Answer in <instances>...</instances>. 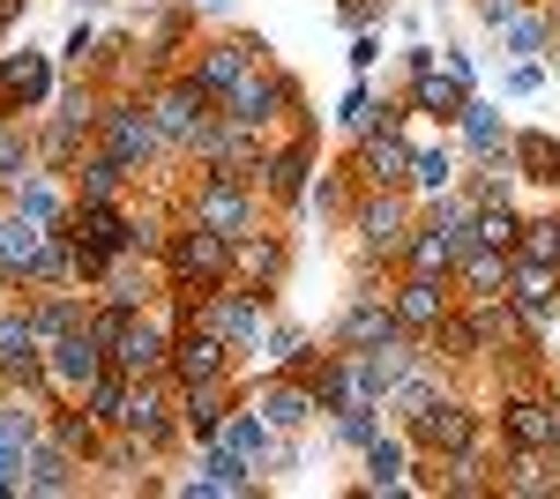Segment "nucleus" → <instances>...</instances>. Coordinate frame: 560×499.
Wrapping results in <instances>:
<instances>
[{
	"mask_svg": "<svg viewBox=\"0 0 560 499\" xmlns=\"http://www.w3.org/2000/svg\"><path fill=\"white\" fill-rule=\"evenodd\" d=\"M448 187H456V150H448V142L419 150V157H411V194H448Z\"/></svg>",
	"mask_w": 560,
	"mask_h": 499,
	"instance_id": "79ce46f5",
	"label": "nucleus"
},
{
	"mask_svg": "<svg viewBox=\"0 0 560 499\" xmlns=\"http://www.w3.org/2000/svg\"><path fill=\"white\" fill-rule=\"evenodd\" d=\"M105 298H113V306H128V313L158 306V292H150V269H135V253H120V261L105 269Z\"/></svg>",
	"mask_w": 560,
	"mask_h": 499,
	"instance_id": "ea45409f",
	"label": "nucleus"
},
{
	"mask_svg": "<svg viewBox=\"0 0 560 499\" xmlns=\"http://www.w3.org/2000/svg\"><path fill=\"white\" fill-rule=\"evenodd\" d=\"M97 150H113L120 165H150L158 150H165V134L150 120V97H105V112H97Z\"/></svg>",
	"mask_w": 560,
	"mask_h": 499,
	"instance_id": "20e7f679",
	"label": "nucleus"
},
{
	"mask_svg": "<svg viewBox=\"0 0 560 499\" xmlns=\"http://www.w3.org/2000/svg\"><path fill=\"white\" fill-rule=\"evenodd\" d=\"M404 440H411L419 462H433V455H456V448L486 440V425H478V411L464 403V395H441V403H427V411L404 425Z\"/></svg>",
	"mask_w": 560,
	"mask_h": 499,
	"instance_id": "39448f33",
	"label": "nucleus"
},
{
	"mask_svg": "<svg viewBox=\"0 0 560 499\" xmlns=\"http://www.w3.org/2000/svg\"><path fill=\"white\" fill-rule=\"evenodd\" d=\"M284 269H292V247H284V231H240L232 239V276L240 284H255V292H277L284 284Z\"/></svg>",
	"mask_w": 560,
	"mask_h": 499,
	"instance_id": "6ab92c4d",
	"label": "nucleus"
},
{
	"mask_svg": "<svg viewBox=\"0 0 560 499\" xmlns=\"http://www.w3.org/2000/svg\"><path fill=\"white\" fill-rule=\"evenodd\" d=\"M306 202L322 209V216H351V202H345V187H337V179H322V187H306Z\"/></svg>",
	"mask_w": 560,
	"mask_h": 499,
	"instance_id": "8fccbe9b",
	"label": "nucleus"
},
{
	"mask_svg": "<svg viewBox=\"0 0 560 499\" xmlns=\"http://www.w3.org/2000/svg\"><path fill=\"white\" fill-rule=\"evenodd\" d=\"M210 105H217V97H210V90H195V75H165V83L150 90V120H158V134H165V150L195 157V142L217 127Z\"/></svg>",
	"mask_w": 560,
	"mask_h": 499,
	"instance_id": "7ed1b4c3",
	"label": "nucleus"
},
{
	"mask_svg": "<svg viewBox=\"0 0 560 499\" xmlns=\"http://www.w3.org/2000/svg\"><path fill=\"white\" fill-rule=\"evenodd\" d=\"M456 292H464V298H501V292H509V253H501V247L456 253Z\"/></svg>",
	"mask_w": 560,
	"mask_h": 499,
	"instance_id": "c756f323",
	"label": "nucleus"
},
{
	"mask_svg": "<svg viewBox=\"0 0 560 499\" xmlns=\"http://www.w3.org/2000/svg\"><path fill=\"white\" fill-rule=\"evenodd\" d=\"M165 284H195V292L232 284V239L210 231V224H195V216H179L173 239H165Z\"/></svg>",
	"mask_w": 560,
	"mask_h": 499,
	"instance_id": "f03ea898",
	"label": "nucleus"
},
{
	"mask_svg": "<svg viewBox=\"0 0 560 499\" xmlns=\"http://www.w3.org/2000/svg\"><path fill=\"white\" fill-rule=\"evenodd\" d=\"M83 8H97V0H83Z\"/></svg>",
	"mask_w": 560,
	"mask_h": 499,
	"instance_id": "5fc2aeb1",
	"label": "nucleus"
},
{
	"mask_svg": "<svg viewBox=\"0 0 560 499\" xmlns=\"http://www.w3.org/2000/svg\"><path fill=\"white\" fill-rule=\"evenodd\" d=\"M396 269H411V276H456V247H448V231L419 216V231H411V247L396 253Z\"/></svg>",
	"mask_w": 560,
	"mask_h": 499,
	"instance_id": "f704fd0d",
	"label": "nucleus"
},
{
	"mask_svg": "<svg viewBox=\"0 0 560 499\" xmlns=\"http://www.w3.org/2000/svg\"><path fill=\"white\" fill-rule=\"evenodd\" d=\"M120 425L128 432H142L158 455L179 440V388L173 373H150V380H128V411H120Z\"/></svg>",
	"mask_w": 560,
	"mask_h": 499,
	"instance_id": "1a4fd4ad",
	"label": "nucleus"
},
{
	"mask_svg": "<svg viewBox=\"0 0 560 499\" xmlns=\"http://www.w3.org/2000/svg\"><path fill=\"white\" fill-rule=\"evenodd\" d=\"M509 157H516V179H530V187H560V142L546 134V127H516Z\"/></svg>",
	"mask_w": 560,
	"mask_h": 499,
	"instance_id": "c85d7f7f",
	"label": "nucleus"
},
{
	"mask_svg": "<svg viewBox=\"0 0 560 499\" xmlns=\"http://www.w3.org/2000/svg\"><path fill=\"white\" fill-rule=\"evenodd\" d=\"M90 150V127L68 120V112H52V120L38 127V171H75V157Z\"/></svg>",
	"mask_w": 560,
	"mask_h": 499,
	"instance_id": "2f4dec72",
	"label": "nucleus"
},
{
	"mask_svg": "<svg viewBox=\"0 0 560 499\" xmlns=\"http://www.w3.org/2000/svg\"><path fill=\"white\" fill-rule=\"evenodd\" d=\"M52 179H60V171H31V179H15L0 202L23 209V216H38V224H60V209H68V202H60V187H52Z\"/></svg>",
	"mask_w": 560,
	"mask_h": 499,
	"instance_id": "e433bc0d",
	"label": "nucleus"
},
{
	"mask_svg": "<svg viewBox=\"0 0 560 499\" xmlns=\"http://www.w3.org/2000/svg\"><path fill=\"white\" fill-rule=\"evenodd\" d=\"M553 68H560V52H553Z\"/></svg>",
	"mask_w": 560,
	"mask_h": 499,
	"instance_id": "6e6d98bb",
	"label": "nucleus"
},
{
	"mask_svg": "<svg viewBox=\"0 0 560 499\" xmlns=\"http://www.w3.org/2000/svg\"><path fill=\"white\" fill-rule=\"evenodd\" d=\"M306 187H314V127L261 150V202L292 209V202H306Z\"/></svg>",
	"mask_w": 560,
	"mask_h": 499,
	"instance_id": "9b49d317",
	"label": "nucleus"
},
{
	"mask_svg": "<svg viewBox=\"0 0 560 499\" xmlns=\"http://www.w3.org/2000/svg\"><path fill=\"white\" fill-rule=\"evenodd\" d=\"M68 187H75V202H120L128 194V165L90 142L83 157H75V171H68Z\"/></svg>",
	"mask_w": 560,
	"mask_h": 499,
	"instance_id": "a878e982",
	"label": "nucleus"
},
{
	"mask_svg": "<svg viewBox=\"0 0 560 499\" xmlns=\"http://www.w3.org/2000/svg\"><path fill=\"white\" fill-rule=\"evenodd\" d=\"M464 150H471L478 165H493V157H509V142H516V134H509V127H501V112H493V105H486V97H471V105H464Z\"/></svg>",
	"mask_w": 560,
	"mask_h": 499,
	"instance_id": "72a5a7b5",
	"label": "nucleus"
},
{
	"mask_svg": "<svg viewBox=\"0 0 560 499\" xmlns=\"http://www.w3.org/2000/svg\"><path fill=\"white\" fill-rule=\"evenodd\" d=\"M217 440L247 462V470H261V462H292V455H284V425H269L255 403H232V417H224V432H217Z\"/></svg>",
	"mask_w": 560,
	"mask_h": 499,
	"instance_id": "aec40b11",
	"label": "nucleus"
},
{
	"mask_svg": "<svg viewBox=\"0 0 560 499\" xmlns=\"http://www.w3.org/2000/svg\"><path fill=\"white\" fill-rule=\"evenodd\" d=\"M179 45H187V15H179V8H165V15L150 23V38H142V68H150V75H165Z\"/></svg>",
	"mask_w": 560,
	"mask_h": 499,
	"instance_id": "a19ab883",
	"label": "nucleus"
},
{
	"mask_svg": "<svg viewBox=\"0 0 560 499\" xmlns=\"http://www.w3.org/2000/svg\"><path fill=\"white\" fill-rule=\"evenodd\" d=\"M105 366H113V351H105V335L90 329V313L60 335V343H45V380H52V395H83Z\"/></svg>",
	"mask_w": 560,
	"mask_h": 499,
	"instance_id": "0eeeda50",
	"label": "nucleus"
},
{
	"mask_svg": "<svg viewBox=\"0 0 560 499\" xmlns=\"http://www.w3.org/2000/svg\"><path fill=\"white\" fill-rule=\"evenodd\" d=\"M404 455H411V440L404 432H382L374 448H366V485L359 492H404L411 477H404Z\"/></svg>",
	"mask_w": 560,
	"mask_h": 499,
	"instance_id": "c9c22d12",
	"label": "nucleus"
},
{
	"mask_svg": "<svg viewBox=\"0 0 560 499\" xmlns=\"http://www.w3.org/2000/svg\"><path fill=\"white\" fill-rule=\"evenodd\" d=\"M516 231H523V216H516L509 202H486V209H478V247L516 253Z\"/></svg>",
	"mask_w": 560,
	"mask_h": 499,
	"instance_id": "de8ad7c7",
	"label": "nucleus"
},
{
	"mask_svg": "<svg viewBox=\"0 0 560 499\" xmlns=\"http://www.w3.org/2000/svg\"><path fill=\"white\" fill-rule=\"evenodd\" d=\"M247 403H255L269 425H284V432L314 425V411H322V403H314V388H306V373H269L255 395H247Z\"/></svg>",
	"mask_w": 560,
	"mask_h": 499,
	"instance_id": "4be33fe9",
	"label": "nucleus"
},
{
	"mask_svg": "<svg viewBox=\"0 0 560 499\" xmlns=\"http://www.w3.org/2000/svg\"><path fill=\"white\" fill-rule=\"evenodd\" d=\"M441 395H448V388H441V358H419V366H411V373L404 380H388V395H382V411H396V425H411V417L427 411V403H441Z\"/></svg>",
	"mask_w": 560,
	"mask_h": 499,
	"instance_id": "cd10ccee",
	"label": "nucleus"
},
{
	"mask_svg": "<svg viewBox=\"0 0 560 499\" xmlns=\"http://www.w3.org/2000/svg\"><path fill=\"white\" fill-rule=\"evenodd\" d=\"M493 492H516V499H560V470H553V455H538V448H509V470L493 477Z\"/></svg>",
	"mask_w": 560,
	"mask_h": 499,
	"instance_id": "bb28decb",
	"label": "nucleus"
},
{
	"mask_svg": "<svg viewBox=\"0 0 560 499\" xmlns=\"http://www.w3.org/2000/svg\"><path fill=\"white\" fill-rule=\"evenodd\" d=\"M8 120H15V105H8V97H0V127H8Z\"/></svg>",
	"mask_w": 560,
	"mask_h": 499,
	"instance_id": "864d4df0",
	"label": "nucleus"
},
{
	"mask_svg": "<svg viewBox=\"0 0 560 499\" xmlns=\"http://www.w3.org/2000/svg\"><path fill=\"white\" fill-rule=\"evenodd\" d=\"M404 105H411V112H433L441 127H456V120H464V105H471V83L441 60V68H419V75H411Z\"/></svg>",
	"mask_w": 560,
	"mask_h": 499,
	"instance_id": "412c9836",
	"label": "nucleus"
},
{
	"mask_svg": "<svg viewBox=\"0 0 560 499\" xmlns=\"http://www.w3.org/2000/svg\"><path fill=\"white\" fill-rule=\"evenodd\" d=\"M179 492H255V477L224 440H202V477H187Z\"/></svg>",
	"mask_w": 560,
	"mask_h": 499,
	"instance_id": "7c9ffc66",
	"label": "nucleus"
},
{
	"mask_svg": "<svg viewBox=\"0 0 560 499\" xmlns=\"http://www.w3.org/2000/svg\"><path fill=\"white\" fill-rule=\"evenodd\" d=\"M232 366H240V351L224 343L217 329H202V321H187V329H173V388H195V380H232Z\"/></svg>",
	"mask_w": 560,
	"mask_h": 499,
	"instance_id": "ddd939ff",
	"label": "nucleus"
},
{
	"mask_svg": "<svg viewBox=\"0 0 560 499\" xmlns=\"http://www.w3.org/2000/svg\"><path fill=\"white\" fill-rule=\"evenodd\" d=\"M427 343H433V358H441V366H471V358H478V335H471V321H464V306H456Z\"/></svg>",
	"mask_w": 560,
	"mask_h": 499,
	"instance_id": "37998d69",
	"label": "nucleus"
},
{
	"mask_svg": "<svg viewBox=\"0 0 560 499\" xmlns=\"http://www.w3.org/2000/svg\"><path fill=\"white\" fill-rule=\"evenodd\" d=\"M501 440H509V448H538V455H560V395H538V388H509V395H501Z\"/></svg>",
	"mask_w": 560,
	"mask_h": 499,
	"instance_id": "6e6552de",
	"label": "nucleus"
},
{
	"mask_svg": "<svg viewBox=\"0 0 560 499\" xmlns=\"http://www.w3.org/2000/svg\"><path fill=\"white\" fill-rule=\"evenodd\" d=\"M411 142H404V127H366L359 142H351V179L359 187H411Z\"/></svg>",
	"mask_w": 560,
	"mask_h": 499,
	"instance_id": "4468645a",
	"label": "nucleus"
},
{
	"mask_svg": "<svg viewBox=\"0 0 560 499\" xmlns=\"http://www.w3.org/2000/svg\"><path fill=\"white\" fill-rule=\"evenodd\" d=\"M113 366L128 380H150L173 366V321L158 313V306H142V313H128V329L113 335Z\"/></svg>",
	"mask_w": 560,
	"mask_h": 499,
	"instance_id": "9d476101",
	"label": "nucleus"
},
{
	"mask_svg": "<svg viewBox=\"0 0 560 499\" xmlns=\"http://www.w3.org/2000/svg\"><path fill=\"white\" fill-rule=\"evenodd\" d=\"M75 403H83V411L97 417L105 432H113V425H120V411H128V373H120V366H105V373L90 380V388L75 395Z\"/></svg>",
	"mask_w": 560,
	"mask_h": 499,
	"instance_id": "4c0bfd02",
	"label": "nucleus"
},
{
	"mask_svg": "<svg viewBox=\"0 0 560 499\" xmlns=\"http://www.w3.org/2000/svg\"><path fill=\"white\" fill-rule=\"evenodd\" d=\"M337 15H345L351 31H366L374 15H388V0H337Z\"/></svg>",
	"mask_w": 560,
	"mask_h": 499,
	"instance_id": "3c124183",
	"label": "nucleus"
},
{
	"mask_svg": "<svg viewBox=\"0 0 560 499\" xmlns=\"http://www.w3.org/2000/svg\"><path fill=\"white\" fill-rule=\"evenodd\" d=\"M232 380H195V388H179V432L202 448V440H217L224 432V417H232Z\"/></svg>",
	"mask_w": 560,
	"mask_h": 499,
	"instance_id": "5701e85b",
	"label": "nucleus"
},
{
	"mask_svg": "<svg viewBox=\"0 0 560 499\" xmlns=\"http://www.w3.org/2000/svg\"><path fill=\"white\" fill-rule=\"evenodd\" d=\"M187 216H195V224H210V231H224V239H240V231H255V224H261V187L202 171V187L187 194Z\"/></svg>",
	"mask_w": 560,
	"mask_h": 499,
	"instance_id": "423d86ee",
	"label": "nucleus"
},
{
	"mask_svg": "<svg viewBox=\"0 0 560 499\" xmlns=\"http://www.w3.org/2000/svg\"><path fill=\"white\" fill-rule=\"evenodd\" d=\"M45 231H52V224L23 216V209H8V216H0V284H8V292H31L38 253H45Z\"/></svg>",
	"mask_w": 560,
	"mask_h": 499,
	"instance_id": "a211bd4d",
	"label": "nucleus"
},
{
	"mask_svg": "<svg viewBox=\"0 0 560 499\" xmlns=\"http://www.w3.org/2000/svg\"><path fill=\"white\" fill-rule=\"evenodd\" d=\"M45 440H60V448L83 462V470H97V455H105V425H97L75 395H60V403L45 411Z\"/></svg>",
	"mask_w": 560,
	"mask_h": 499,
	"instance_id": "393cba45",
	"label": "nucleus"
},
{
	"mask_svg": "<svg viewBox=\"0 0 560 499\" xmlns=\"http://www.w3.org/2000/svg\"><path fill=\"white\" fill-rule=\"evenodd\" d=\"M382 432H388V425H382V403H359V411H337V440H345V448H359V455H366V448H374Z\"/></svg>",
	"mask_w": 560,
	"mask_h": 499,
	"instance_id": "49530a36",
	"label": "nucleus"
},
{
	"mask_svg": "<svg viewBox=\"0 0 560 499\" xmlns=\"http://www.w3.org/2000/svg\"><path fill=\"white\" fill-rule=\"evenodd\" d=\"M38 171V134H23V120L0 127V194L15 187V179H31Z\"/></svg>",
	"mask_w": 560,
	"mask_h": 499,
	"instance_id": "58836bf2",
	"label": "nucleus"
},
{
	"mask_svg": "<svg viewBox=\"0 0 560 499\" xmlns=\"http://www.w3.org/2000/svg\"><path fill=\"white\" fill-rule=\"evenodd\" d=\"M516 8H523V0H478V15H486L493 31H509V23H516Z\"/></svg>",
	"mask_w": 560,
	"mask_h": 499,
	"instance_id": "603ef678",
	"label": "nucleus"
},
{
	"mask_svg": "<svg viewBox=\"0 0 560 499\" xmlns=\"http://www.w3.org/2000/svg\"><path fill=\"white\" fill-rule=\"evenodd\" d=\"M516 253H530V261H546V269H560V209L553 216H530L516 231Z\"/></svg>",
	"mask_w": 560,
	"mask_h": 499,
	"instance_id": "a18cd8bd",
	"label": "nucleus"
},
{
	"mask_svg": "<svg viewBox=\"0 0 560 499\" xmlns=\"http://www.w3.org/2000/svg\"><path fill=\"white\" fill-rule=\"evenodd\" d=\"M411 231H419V194L411 187H366L359 202H351V239H359V261L374 269V261H396V253L411 247Z\"/></svg>",
	"mask_w": 560,
	"mask_h": 499,
	"instance_id": "f257e3e1",
	"label": "nucleus"
},
{
	"mask_svg": "<svg viewBox=\"0 0 560 499\" xmlns=\"http://www.w3.org/2000/svg\"><path fill=\"white\" fill-rule=\"evenodd\" d=\"M553 8H538V15H530V8H516V23H509V31H501V38L516 45V52H553Z\"/></svg>",
	"mask_w": 560,
	"mask_h": 499,
	"instance_id": "c03bdc74",
	"label": "nucleus"
},
{
	"mask_svg": "<svg viewBox=\"0 0 560 499\" xmlns=\"http://www.w3.org/2000/svg\"><path fill=\"white\" fill-rule=\"evenodd\" d=\"M45 90H52V68H45L38 52H8L0 60V97L23 112V105H45Z\"/></svg>",
	"mask_w": 560,
	"mask_h": 499,
	"instance_id": "473e14b6",
	"label": "nucleus"
},
{
	"mask_svg": "<svg viewBox=\"0 0 560 499\" xmlns=\"http://www.w3.org/2000/svg\"><path fill=\"white\" fill-rule=\"evenodd\" d=\"M509 298H516V313H523V321L546 335V329L560 321V269L530 261V253H509Z\"/></svg>",
	"mask_w": 560,
	"mask_h": 499,
	"instance_id": "f3484780",
	"label": "nucleus"
},
{
	"mask_svg": "<svg viewBox=\"0 0 560 499\" xmlns=\"http://www.w3.org/2000/svg\"><path fill=\"white\" fill-rule=\"evenodd\" d=\"M388 335H404V321H396V298H388V284H366V292H359L345 313H337L329 343H345V351H374V343H388Z\"/></svg>",
	"mask_w": 560,
	"mask_h": 499,
	"instance_id": "dca6fc26",
	"label": "nucleus"
},
{
	"mask_svg": "<svg viewBox=\"0 0 560 499\" xmlns=\"http://www.w3.org/2000/svg\"><path fill=\"white\" fill-rule=\"evenodd\" d=\"M60 112H68V120H83L90 134H97V112H105V97H97V90H90L83 75H75V83L60 90Z\"/></svg>",
	"mask_w": 560,
	"mask_h": 499,
	"instance_id": "09e8293b",
	"label": "nucleus"
},
{
	"mask_svg": "<svg viewBox=\"0 0 560 499\" xmlns=\"http://www.w3.org/2000/svg\"><path fill=\"white\" fill-rule=\"evenodd\" d=\"M75 470H83V462L68 455L60 440H45V432H38V440L23 448V462H15V485H23V492H75V485H83Z\"/></svg>",
	"mask_w": 560,
	"mask_h": 499,
	"instance_id": "b1692460",
	"label": "nucleus"
},
{
	"mask_svg": "<svg viewBox=\"0 0 560 499\" xmlns=\"http://www.w3.org/2000/svg\"><path fill=\"white\" fill-rule=\"evenodd\" d=\"M269 60V45L261 38H247V31H232V38H210V45H195V90H210V97H224V90L240 83L247 68H261Z\"/></svg>",
	"mask_w": 560,
	"mask_h": 499,
	"instance_id": "2eb2a0df",
	"label": "nucleus"
},
{
	"mask_svg": "<svg viewBox=\"0 0 560 499\" xmlns=\"http://www.w3.org/2000/svg\"><path fill=\"white\" fill-rule=\"evenodd\" d=\"M388 298H396V321H404V335H419L427 343L464 298H456V276H411L404 269V284H388Z\"/></svg>",
	"mask_w": 560,
	"mask_h": 499,
	"instance_id": "f8f14e48",
	"label": "nucleus"
}]
</instances>
